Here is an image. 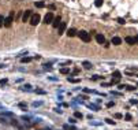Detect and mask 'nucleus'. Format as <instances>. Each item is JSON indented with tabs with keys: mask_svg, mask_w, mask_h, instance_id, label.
Instances as JSON below:
<instances>
[{
	"mask_svg": "<svg viewBox=\"0 0 138 130\" xmlns=\"http://www.w3.org/2000/svg\"><path fill=\"white\" fill-rule=\"evenodd\" d=\"M3 26H4V17L0 15V27H3Z\"/></svg>",
	"mask_w": 138,
	"mask_h": 130,
	"instance_id": "obj_23",
	"label": "nucleus"
},
{
	"mask_svg": "<svg viewBox=\"0 0 138 130\" xmlns=\"http://www.w3.org/2000/svg\"><path fill=\"white\" fill-rule=\"evenodd\" d=\"M68 130H77L75 126H68Z\"/></svg>",
	"mask_w": 138,
	"mask_h": 130,
	"instance_id": "obj_40",
	"label": "nucleus"
},
{
	"mask_svg": "<svg viewBox=\"0 0 138 130\" xmlns=\"http://www.w3.org/2000/svg\"><path fill=\"white\" fill-rule=\"evenodd\" d=\"M4 84H7V80H6V78H4V80L0 81V85H4Z\"/></svg>",
	"mask_w": 138,
	"mask_h": 130,
	"instance_id": "obj_37",
	"label": "nucleus"
},
{
	"mask_svg": "<svg viewBox=\"0 0 138 130\" xmlns=\"http://www.w3.org/2000/svg\"><path fill=\"white\" fill-rule=\"evenodd\" d=\"M32 15H33V14H32V11H30V10H26L25 13H23V15H22V21L27 22L30 19V17H32Z\"/></svg>",
	"mask_w": 138,
	"mask_h": 130,
	"instance_id": "obj_4",
	"label": "nucleus"
},
{
	"mask_svg": "<svg viewBox=\"0 0 138 130\" xmlns=\"http://www.w3.org/2000/svg\"><path fill=\"white\" fill-rule=\"evenodd\" d=\"M89 108L94 109V111H99V109H100V107H99V105H96V104H89Z\"/></svg>",
	"mask_w": 138,
	"mask_h": 130,
	"instance_id": "obj_17",
	"label": "nucleus"
},
{
	"mask_svg": "<svg viewBox=\"0 0 138 130\" xmlns=\"http://www.w3.org/2000/svg\"><path fill=\"white\" fill-rule=\"evenodd\" d=\"M40 21H41V18H40V15H38V14H33V15L30 17V23H32L33 26L38 25V23H40Z\"/></svg>",
	"mask_w": 138,
	"mask_h": 130,
	"instance_id": "obj_2",
	"label": "nucleus"
},
{
	"mask_svg": "<svg viewBox=\"0 0 138 130\" xmlns=\"http://www.w3.org/2000/svg\"><path fill=\"white\" fill-rule=\"evenodd\" d=\"M0 122H1V123H8V122H7V119H6V118H0Z\"/></svg>",
	"mask_w": 138,
	"mask_h": 130,
	"instance_id": "obj_35",
	"label": "nucleus"
},
{
	"mask_svg": "<svg viewBox=\"0 0 138 130\" xmlns=\"http://www.w3.org/2000/svg\"><path fill=\"white\" fill-rule=\"evenodd\" d=\"M75 34H77L75 29H68L67 30V36H68V37H74Z\"/></svg>",
	"mask_w": 138,
	"mask_h": 130,
	"instance_id": "obj_12",
	"label": "nucleus"
},
{
	"mask_svg": "<svg viewBox=\"0 0 138 130\" xmlns=\"http://www.w3.org/2000/svg\"><path fill=\"white\" fill-rule=\"evenodd\" d=\"M96 41L99 42V44H104V42H105V37L103 36V34H96Z\"/></svg>",
	"mask_w": 138,
	"mask_h": 130,
	"instance_id": "obj_9",
	"label": "nucleus"
},
{
	"mask_svg": "<svg viewBox=\"0 0 138 130\" xmlns=\"http://www.w3.org/2000/svg\"><path fill=\"white\" fill-rule=\"evenodd\" d=\"M30 60H32V58H22V59H21L22 63H29Z\"/></svg>",
	"mask_w": 138,
	"mask_h": 130,
	"instance_id": "obj_21",
	"label": "nucleus"
},
{
	"mask_svg": "<svg viewBox=\"0 0 138 130\" xmlns=\"http://www.w3.org/2000/svg\"><path fill=\"white\" fill-rule=\"evenodd\" d=\"M52 21H53V14L48 13L45 15V18H44V23H46V25H48V23H52Z\"/></svg>",
	"mask_w": 138,
	"mask_h": 130,
	"instance_id": "obj_5",
	"label": "nucleus"
},
{
	"mask_svg": "<svg viewBox=\"0 0 138 130\" xmlns=\"http://www.w3.org/2000/svg\"><path fill=\"white\" fill-rule=\"evenodd\" d=\"M94 4H96V7H101V6H103V0H96Z\"/></svg>",
	"mask_w": 138,
	"mask_h": 130,
	"instance_id": "obj_22",
	"label": "nucleus"
},
{
	"mask_svg": "<svg viewBox=\"0 0 138 130\" xmlns=\"http://www.w3.org/2000/svg\"><path fill=\"white\" fill-rule=\"evenodd\" d=\"M74 115H75L77 119H82V114H81L79 111H75V114H74Z\"/></svg>",
	"mask_w": 138,
	"mask_h": 130,
	"instance_id": "obj_20",
	"label": "nucleus"
},
{
	"mask_svg": "<svg viewBox=\"0 0 138 130\" xmlns=\"http://www.w3.org/2000/svg\"><path fill=\"white\" fill-rule=\"evenodd\" d=\"M22 90H32V85H29V84L23 85V86H22Z\"/></svg>",
	"mask_w": 138,
	"mask_h": 130,
	"instance_id": "obj_16",
	"label": "nucleus"
},
{
	"mask_svg": "<svg viewBox=\"0 0 138 130\" xmlns=\"http://www.w3.org/2000/svg\"><path fill=\"white\" fill-rule=\"evenodd\" d=\"M1 115H4V116H13V112H8V111H1Z\"/></svg>",
	"mask_w": 138,
	"mask_h": 130,
	"instance_id": "obj_18",
	"label": "nucleus"
},
{
	"mask_svg": "<svg viewBox=\"0 0 138 130\" xmlns=\"http://www.w3.org/2000/svg\"><path fill=\"white\" fill-rule=\"evenodd\" d=\"M105 121H107V123H108V125H115V121H112V119H109V118H107Z\"/></svg>",
	"mask_w": 138,
	"mask_h": 130,
	"instance_id": "obj_24",
	"label": "nucleus"
},
{
	"mask_svg": "<svg viewBox=\"0 0 138 130\" xmlns=\"http://www.w3.org/2000/svg\"><path fill=\"white\" fill-rule=\"evenodd\" d=\"M19 107H21V108H27V104H26V103H19Z\"/></svg>",
	"mask_w": 138,
	"mask_h": 130,
	"instance_id": "obj_26",
	"label": "nucleus"
},
{
	"mask_svg": "<svg viewBox=\"0 0 138 130\" xmlns=\"http://www.w3.org/2000/svg\"><path fill=\"white\" fill-rule=\"evenodd\" d=\"M100 78H103V77H100V75H93V77H92L93 81H97V80H100Z\"/></svg>",
	"mask_w": 138,
	"mask_h": 130,
	"instance_id": "obj_28",
	"label": "nucleus"
},
{
	"mask_svg": "<svg viewBox=\"0 0 138 130\" xmlns=\"http://www.w3.org/2000/svg\"><path fill=\"white\" fill-rule=\"evenodd\" d=\"M41 104H42V101H34L33 107H38V105H41Z\"/></svg>",
	"mask_w": 138,
	"mask_h": 130,
	"instance_id": "obj_25",
	"label": "nucleus"
},
{
	"mask_svg": "<svg viewBox=\"0 0 138 130\" xmlns=\"http://www.w3.org/2000/svg\"><path fill=\"white\" fill-rule=\"evenodd\" d=\"M113 105H115V103H113V101H109V103H107V107H108V108H111V107H113Z\"/></svg>",
	"mask_w": 138,
	"mask_h": 130,
	"instance_id": "obj_27",
	"label": "nucleus"
},
{
	"mask_svg": "<svg viewBox=\"0 0 138 130\" xmlns=\"http://www.w3.org/2000/svg\"><path fill=\"white\" fill-rule=\"evenodd\" d=\"M118 22H119V23H120V25H123V23H125V19H123V18H118Z\"/></svg>",
	"mask_w": 138,
	"mask_h": 130,
	"instance_id": "obj_29",
	"label": "nucleus"
},
{
	"mask_svg": "<svg viewBox=\"0 0 138 130\" xmlns=\"http://www.w3.org/2000/svg\"><path fill=\"white\" fill-rule=\"evenodd\" d=\"M120 71H115L112 74V85L113 84H119V81H120Z\"/></svg>",
	"mask_w": 138,
	"mask_h": 130,
	"instance_id": "obj_3",
	"label": "nucleus"
},
{
	"mask_svg": "<svg viewBox=\"0 0 138 130\" xmlns=\"http://www.w3.org/2000/svg\"><path fill=\"white\" fill-rule=\"evenodd\" d=\"M60 73H62V74H68L70 70H68L67 67H64V68H60Z\"/></svg>",
	"mask_w": 138,
	"mask_h": 130,
	"instance_id": "obj_19",
	"label": "nucleus"
},
{
	"mask_svg": "<svg viewBox=\"0 0 138 130\" xmlns=\"http://www.w3.org/2000/svg\"><path fill=\"white\" fill-rule=\"evenodd\" d=\"M84 67L86 68V70H90L93 66H92V63H90V62H84Z\"/></svg>",
	"mask_w": 138,
	"mask_h": 130,
	"instance_id": "obj_14",
	"label": "nucleus"
},
{
	"mask_svg": "<svg viewBox=\"0 0 138 130\" xmlns=\"http://www.w3.org/2000/svg\"><path fill=\"white\" fill-rule=\"evenodd\" d=\"M126 119H127V121H131V115H130V114H127V115H126Z\"/></svg>",
	"mask_w": 138,
	"mask_h": 130,
	"instance_id": "obj_39",
	"label": "nucleus"
},
{
	"mask_svg": "<svg viewBox=\"0 0 138 130\" xmlns=\"http://www.w3.org/2000/svg\"><path fill=\"white\" fill-rule=\"evenodd\" d=\"M36 93H38V95H44V90H41V89H37V90H36Z\"/></svg>",
	"mask_w": 138,
	"mask_h": 130,
	"instance_id": "obj_33",
	"label": "nucleus"
},
{
	"mask_svg": "<svg viewBox=\"0 0 138 130\" xmlns=\"http://www.w3.org/2000/svg\"><path fill=\"white\" fill-rule=\"evenodd\" d=\"M51 81H58V78H55V77H49Z\"/></svg>",
	"mask_w": 138,
	"mask_h": 130,
	"instance_id": "obj_41",
	"label": "nucleus"
},
{
	"mask_svg": "<svg viewBox=\"0 0 138 130\" xmlns=\"http://www.w3.org/2000/svg\"><path fill=\"white\" fill-rule=\"evenodd\" d=\"M84 92L85 93H90V92H94V90H90V89H88V88H84Z\"/></svg>",
	"mask_w": 138,
	"mask_h": 130,
	"instance_id": "obj_34",
	"label": "nucleus"
},
{
	"mask_svg": "<svg viewBox=\"0 0 138 130\" xmlns=\"http://www.w3.org/2000/svg\"><path fill=\"white\" fill-rule=\"evenodd\" d=\"M67 81H68V82H72V84H77V82H79V78H72V77H68V78H67Z\"/></svg>",
	"mask_w": 138,
	"mask_h": 130,
	"instance_id": "obj_13",
	"label": "nucleus"
},
{
	"mask_svg": "<svg viewBox=\"0 0 138 130\" xmlns=\"http://www.w3.org/2000/svg\"><path fill=\"white\" fill-rule=\"evenodd\" d=\"M11 23H13V17H11V15L7 17V18H4V26H6V27H10Z\"/></svg>",
	"mask_w": 138,
	"mask_h": 130,
	"instance_id": "obj_8",
	"label": "nucleus"
},
{
	"mask_svg": "<svg viewBox=\"0 0 138 130\" xmlns=\"http://www.w3.org/2000/svg\"><path fill=\"white\" fill-rule=\"evenodd\" d=\"M126 89H127V90H134V86H130V85H126Z\"/></svg>",
	"mask_w": 138,
	"mask_h": 130,
	"instance_id": "obj_32",
	"label": "nucleus"
},
{
	"mask_svg": "<svg viewBox=\"0 0 138 130\" xmlns=\"http://www.w3.org/2000/svg\"><path fill=\"white\" fill-rule=\"evenodd\" d=\"M44 1H36V7H37V8H42V7H44Z\"/></svg>",
	"mask_w": 138,
	"mask_h": 130,
	"instance_id": "obj_15",
	"label": "nucleus"
},
{
	"mask_svg": "<svg viewBox=\"0 0 138 130\" xmlns=\"http://www.w3.org/2000/svg\"><path fill=\"white\" fill-rule=\"evenodd\" d=\"M78 37H79L82 41H85V42H89V41H90V34H89L88 32H85V30H81V32H78Z\"/></svg>",
	"mask_w": 138,
	"mask_h": 130,
	"instance_id": "obj_1",
	"label": "nucleus"
},
{
	"mask_svg": "<svg viewBox=\"0 0 138 130\" xmlns=\"http://www.w3.org/2000/svg\"><path fill=\"white\" fill-rule=\"evenodd\" d=\"M125 41L127 42V44H130V45H134V44H135V38H134V37H130V36H127V37L125 38Z\"/></svg>",
	"mask_w": 138,
	"mask_h": 130,
	"instance_id": "obj_11",
	"label": "nucleus"
},
{
	"mask_svg": "<svg viewBox=\"0 0 138 130\" xmlns=\"http://www.w3.org/2000/svg\"><path fill=\"white\" fill-rule=\"evenodd\" d=\"M112 44H113V45H120V44H122V38L118 37V36L112 37Z\"/></svg>",
	"mask_w": 138,
	"mask_h": 130,
	"instance_id": "obj_10",
	"label": "nucleus"
},
{
	"mask_svg": "<svg viewBox=\"0 0 138 130\" xmlns=\"http://www.w3.org/2000/svg\"><path fill=\"white\" fill-rule=\"evenodd\" d=\"M44 68H45V70H52L51 64H44Z\"/></svg>",
	"mask_w": 138,
	"mask_h": 130,
	"instance_id": "obj_31",
	"label": "nucleus"
},
{
	"mask_svg": "<svg viewBox=\"0 0 138 130\" xmlns=\"http://www.w3.org/2000/svg\"><path fill=\"white\" fill-rule=\"evenodd\" d=\"M68 122H70V123H71V125H74V123H75V118H70V119H68Z\"/></svg>",
	"mask_w": 138,
	"mask_h": 130,
	"instance_id": "obj_30",
	"label": "nucleus"
},
{
	"mask_svg": "<svg viewBox=\"0 0 138 130\" xmlns=\"http://www.w3.org/2000/svg\"><path fill=\"white\" fill-rule=\"evenodd\" d=\"M60 22H62V18H60V15H58L56 18H53V21H52V26H53V27H58V26L60 25Z\"/></svg>",
	"mask_w": 138,
	"mask_h": 130,
	"instance_id": "obj_7",
	"label": "nucleus"
},
{
	"mask_svg": "<svg viewBox=\"0 0 138 130\" xmlns=\"http://www.w3.org/2000/svg\"><path fill=\"white\" fill-rule=\"evenodd\" d=\"M134 38H135V42H137V44H138V36H135V37H134Z\"/></svg>",
	"mask_w": 138,
	"mask_h": 130,
	"instance_id": "obj_42",
	"label": "nucleus"
},
{
	"mask_svg": "<svg viewBox=\"0 0 138 130\" xmlns=\"http://www.w3.org/2000/svg\"><path fill=\"white\" fill-rule=\"evenodd\" d=\"M66 27H67L66 22H60V25L58 26V32H59V36H60V34H63V33H64V30H66Z\"/></svg>",
	"mask_w": 138,
	"mask_h": 130,
	"instance_id": "obj_6",
	"label": "nucleus"
},
{
	"mask_svg": "<svg viewBox=\"0 0 138 130\" xmlns=\"http://www.w3.org/2000/svg\"><path fill=\"white\" fill-rule=\"evenodd\" d=\"M130 103H131V104H138V100H137V99H133Z\"/></svg>",
	"mask_w": 138,
	"mask_h": 130,
	"instance_id": "obj_36",
	"label": "nucleus"
},
{
	"mask_svg": "<svg viewBox=\"0 0 138 130\" xmlns=\"http://www.w3.org/2000/svg\"><path fill=\"white\" fill-rule=\"evenodd\" d=\"M115 118H116V119H120V118H122V114H115Z\"/></svg>",
	"mask_w": 138,
	"mask_h": 130,
	"instance_id": "obj_38",
	"label": "nucleus"
}]
</instances>
